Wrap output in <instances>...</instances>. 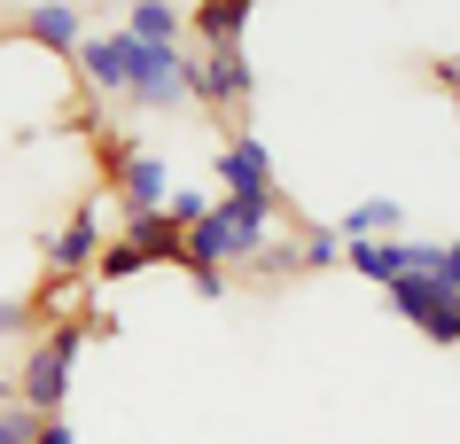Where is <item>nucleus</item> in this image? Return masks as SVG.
I'll return each instance as SVG.
<instances>
[{
    "label": "nucleus",
    "instance_id": "nucleus-1",
    "mask_svg": "<svg viewBox=\"0 0 460 444\" xmlns=\"http://www.w3.org/2000/svg\"><path fill=\"white\" fill-rule=\"evenodd\" d=\"M94 344L86 335V320H55V327H40L24 351H16V397L24 405H40V414H63L71 405V374H78V351Z\"/></svg>",
    "mask_w": 460,
    "mask_h": 444
},
{
    "label": "nucleus",
    "instance_id": "nucleus-2",
    "mask_svg": "<svg viewBox=\"0 0 460 444\" xmlns=\"http://www.w3.org/2000/svg\"><path fill=\"white\" fill-rule=\"evenodd\" d=\"M383 304L406 327H421L437 351H460V289H445V281H429V273H398V281L383 289Z\"/></svg>",
    "mask_w": 460,
    "mask_h": 444
},
{
    "label": "nucleus",
    "instance_id": "nucleus-3",
    "mask_svg": "<svg viewBox=\"0 0 460 444\" xmlns=\"http://www.w3.org/2000/svg\"><path fill=\"white\" fill-rule=\"evenodd\" d=\"M133 109H148V118H172V109H195L188 101V48H148V39H133Z\"/></svg>",
    "mask_w": 460,
    "mask_h": 444
},
{
    "label": "nucleus",
    "instance_id": "nucleus-4",
    "mask_svg": "<svg viewBox=\"0 0 460 444\" xmlns=\"http://www.w3.org/2000/svg\"><path fill=\"white\" fill-rule=\"evenodd\" d=\"M71 71H78V86H86V94L94 101H125L133 94V31H86V39H78L71 48Z\"/></svg>",
    "mask_w": 460,
    "mask_h": 444
},
{
    "label": "nucleus",
    "instance_id": "nucleus-5",
    "mask_svg": "<svg viewBox=\"0 0 460 444\" xmlns=\"http://www.w3.org/2000/svg\"><path fill=\"white\" fill-rule=\"evenodd\" d=\"M250 55L243 48H203V55H188V101L195 109H211V118H226V109H243L250 101Z\"/></svg>",
    "mask_w": 460,
    "mask_h": 444
},
{
    "label": "nucleus",
    "instance_id": "nucleus-6",
    "mask_svg": "<svg viewBox=\"0 0 460 444\" xmlns=\"http://www.w3.org/2000/svg\"><path fill=\"white\" fill-rule=\"evenodd\" d=\"M102 242H110V226H102V187H86V196H78V211L55 226L40 249H48L55 273H78V281H86V273H94V257H102Z\"/></svg>",
    "mask_w": 460,
    "mask_h": 444
},
{
    "label": "nucleus",
    "instance_id": "nucleus-7",
    "mask_svg": "<svg viewBox=\"0 0 460 444\" xmlns=\"http://www.w3.org/2000/svg\"><path fill=\"white\" fill-rule=\"evenodd\" d=\"M211 179H218V196H243V203L281 196V187H273V156H266V141H258V133H243V125H234V133L218 141Z\"/></svg>",
    "mask_w": 460,
    "mask_h": 444
},
{
    "label": "nucleus",
    "instance_id": "nucleus-8",
    "mask_svg": "<svg viewBox=\"0 0 460 444\" xmlns=\"http://www.w3.org/2000/svg\"><path fill=\"white\" fill-rule=\"evenodd\" d=\"M102 196H118L125 219H141V211H164V196H172V164L156 156V148H125V164L110 172V187H102Z\"/></svg>",
    "mask_w": 460,
    "mask_h": 444
},
{
    "label": "nucleus",
    "instance_id": "nucleus-9",
    "mask_svg": "<svg viewBox=\"0 0 460 444\" xmlns=\"http://www.w3.org/2000/svg\"><path fill=\"white\" fill-rule=\"evenodd\" d=\"M110 234H125V242L148 257V273L156 266H188V234L164 219V211H141V219H125V226H110Z\"/></svg>",
    "mask_w": 460,
    "mask_h": 444
},
{
    "label": "nucleus",
    "instance_id": "nucleus-10",
    "mask_svg": "<svg viewBox=\"0 0 460 444\" xmlns=\"http://www.w3.org/2000/svg\"><path fill=\"white\" fill-rule=\"evenodd\" d=\"M250 8L258 0H203V8H188V39L195 48H243Z\"/></svg>",
    "mask_w": 460,
    "mask_h": 444
},
{
    "label": "nucleus",
    "instance_id": "nucleus-11",
    "mask_svg": "<svg viewBox=\"0 0 460 444\" xmlns=\"http://www.w3.org/2000/svg\"><path fill=\"white\" fill-rule=\"evenodd\" d=\"M24 39H31V48H48V55H63V63H71V48L86 39V16H78L71 0H40V8L24 16Z\"/></svg>",
    "mask_w": 460,
    "mask_h": 444
},
{
    "label": "nucleus",
    "instance_id": "nucleus-12",
    "mask_svg": "<svg viewBox=\"0 0 460 444\" xmlns=\"http://www.w3.org/2000/svg\"><path fill=\"white\" fill-rule=\"evenodd\" d=\"M328 226H336L343 242H390V234L406 226V203H398V196H359L343 219H328Z\"/></svg>",
    "mask_w": 460,
    "mask_h": 444
},
{
    "label": "nucleus",
    "instance_id": "nucleus-13",
    "mask_svg": "<svg viewBox=\"0 0 460 444\" xmlns=\"http://www.w3.org/2000/svg\"><path fill=\"white\" fill-rule=\"evenodd\" d=\"M94 289V281H78V273H40V281H31V296H24V312H31V335H40V327H55V320H71V296H86Z\"/></svg>",
    "mask_w": 460,
    "mask_h": 444
},
{
    "label": "nucleus",
    "instance_id": "nucleus-14",
    "mask_svg": "<svg viewBox=\"0 0 460 444\" xmlns=\"http://www.w3.org/2000/svg\"><path fill=\"white\" fill-rule=\"evenodd\" d=\"M125 31L148 39V48H180V39H188V8H172V0H133V8H125Z\"/></svg>",
    "mask_w": 460,
    "mask_h": 444
},
{
    "label": "nucleus",
    "instance_id": "nucleus-15",
    "mask_svg": "<svg viewBox=\"0 0 460 444\" xmlns=\"http://www.w3.org/2000/svg\"><path fill=\"white\" fill-rule=\"evenodd\" d=\"M343 266L359 281H375V289H390L406 273V234H390V242H343Z\"/></svg>",
    "mask_w": 460,
    "mask_h": 444
},
{
    "label": "nucleus",
    "instance_id": "nucleus-16",
    "mask_svg": "<svg viewBox=\"0 0 460 444\" xmlns=\"http://www.w3.org/2000/svg\"><path fill=\"white\" fill-rule=\"evenodd\" d=\"M296 242V273H328V266H343V234L328 219H296V226H281Z\"/></svg>",
    "mask_w": 460,
    "mask_h": 444
},
{
    "label": "nucleus",
    "instance_id": "nucleus-17",
    "mask_svg": "<svg viewBox=\"0 0 460 444\" xmlns=\"http://www.w3.org/2000/svg\"><path fill=\"white\" fill-rule=\"evenodd\" d=\"M141 273H148V257H141V249H133V242H125V234H110L86 281H94V289H118V281H141Z\"/></svg>",
    "mask_w": 460,
    "mask_h": 444
},
{
    "label": "nucleus",
    "instance_id": "nucleus-18",
    "mask_svg": "<svg viewBox=\"0 0 460 444\" xmlns=\"http://www.w3.org/2000/svg\"><path fill=\"white\" fill-rule=\"evenodd\" d=\"M40 405H24V397H0V444H31L40 437Z\"/></svg>",
    "mask_w": 460,
    "mask_h": 444
},
{
    "label": "nucleus",
    "instance_id": "nucleus-19",
    "mask_svg": "<svg viewBox=\"0 0 460 444\" xmlns=\"http://www.w3.org/2000/svg\"><path fill=\"white\" fill-rule=\"evenodd\" d=\"M203 211H211V196H203V187H172V196H164V219L180 226V234H188V226L203 219Z\"/></svg>",
    "mask_w": 460,
    "mask_h": 444
},
{
    "label": "nucleus",
    "instance_id": "nucleus-20",
    "mask_svg": "<svg viewBox=\"0 0 460 444\" xmlns=\"http://www.w3.org/2000/svg\"><path fill=\"white\" fill-rule=\"evenodd\" d=\"M0 344H31V312H24V296H0Z\"/></svg>",
    "mask_w": 460,
    "mask_h": 444
},
{
    "label": "nucleus",
    "instance_id": "nucleus-21",
    "mask_svg": "<svg viewBox=\"0 0 460 444\" xmlns=\"http://www.w3.org/2000/svg\"><path fill=\"white\" fill-rule=\"evenodd\" d=\"M429 78L445 86V94H453V109H460V55H437V63H429Z\"/></svg>",
    "mask_w": 460,
    "mask_h": 444
},
{
    "label": "nucleus",
    "instance_id": "nucleus-22",
    "mask_svg": "<svg viewBox=\"0 0 460 444\" xmlns=\"http://www.w3.org/2000/svg\"><path fill=\"white\" fill-rule=\"evenodd\" d=\"M31 444H78V437H71V414H48V421H40V437H31Z\"/></svg>",
    "mask_w": 460,
    "mask_h": 444
},
{
    "label": "nucleus",
    "instance_id": "nucleus-23",
    "mask_svg": "<svg viewBox=\"0 0 460 444\" xmlns=\"http://www.w3.org/2000/svg\"><path fill=\"white\" fill-rule=\"evenodd\" d=\"M0 397H16V359H8V344H0Z\"/></svg>",
    "mask_w": 460,
    "mask_h": 444
},
{
    "label": "nucleus",
    "instance_id": "nucleus-24",
    "mask_svg": "<svg viewBox=\"0 0 460 444\" xmlns=\"http://www.w3.org/2000/svg\"><path fill=\"white\" fill-rule=\"evenodd\" d=\"M188 8H203V0H188Z\"/></svg>",
    "mask_w": 460,
    "mask_h": 444
}]
</instances>
